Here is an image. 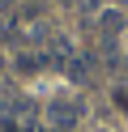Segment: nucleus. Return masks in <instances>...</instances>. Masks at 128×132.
<instances>
[{"label": "nucleus", "instance_id": "obj_1", "mask_svg": "<svg viewBox=\"0 0 128 132\" xmlns=\"http://www.w3.org/2000/svg\"><path fill=\"white\" fill-rule=\"evenodd\" d=\"M77 119H81V106H77V102H64V98H60V102H51V106H47V123H51L56 132L77 128Z\"/></svg>", "mask_w": 128, "mask_h": 132}, {"label": "nucleus", "instance_id": "obj_2", "mask_svg": "<svg viewBox=\"0 0 128 132\" xmlns=\"http://www.w3.org/2000/svg\"><path fill=\"white\" fill-rule=\"evenodd\" d=\"M102 30H107V38L119 34V30H124V17H119V13H102Z\"/></svg>", "mask_w": 128, "mask_h": 132}, {"label": "nucleus", "instance_id": "obj_3", "mask_svg": "<svg viewBox=\"0 0 128 132\" xmlns=\"http://www.w3.org/2000/svg\"><path fill=\"white\" fill-rule=\"evenodd\" d=\"M119 4H124V9H128V0H119Z\"/></svg>", "mask_w": 128, "mask_h": 132}, {"label": "nucleus", "instance_id": "obj_4", "mask_svg": "<svg viewBox=\"0 0 128 132\" xmlns=\"http://www.w3.org/2000/svg\"><path fill=\"white\" fill-rule=\"evenodd\" d=\"M0 68H4V60H0Z\"/></svg>", "mask_w": 128, "mask_h": 132}]
</instances>
